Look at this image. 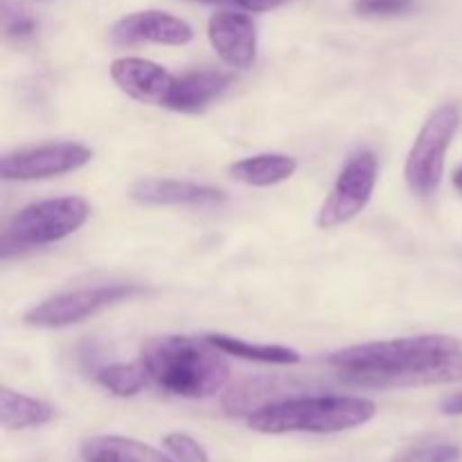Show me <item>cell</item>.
<instances>
[{"mask_svg":"<svg viewBox=\"0 0 462 462\" xmlns=\"http://www.w3.org/2000/svg\"><path fill=\"white\" fill-rule=\"evenodd\" d=\"M298 170V161L284 153H257V156L244 158L230 165L228 174L235 180L253 188H269L282 180H289Z\"/></svg>","mask_w":462,"mask_h":462,"instance_id":"obj_15","label":"cell"},{"mask_svg":"<svg viewBox=\"0 0 462 462\" xmlns=\"http://www.w3.org/2000/svg\"><path fill=\"white\" fill-rule=\"evenodd\" d=\"M147 370L143 364H111L97 370L99 386L116 397H134L147 383Z\"/></svg>","mask_w":462,"mask_h":462,"instance_id":"obj_19","label":"cell"},{"mask_svg":"<svg viewBox=\"0 0 462 462\" xmlns=\"http://www.w3.org/2000/svg\"><path fill=\"white\" fill-rule=\"evenodd\" d=\"M206 3H212V5H239V0H206Z\"/></svg>","mask_w":462,"mask_h":462,"instance_id":"obj_27","label":"cell"},{"mask_svg":"<svg viewBox=\"0 0 462 462\" xmlns=\"http://www.w3.org/2000/svg\"><path fill=\"white\" fill-rule=\"evenodd\" d=\"M460 120V106L449 102L438 106L420 129L404 165L406 185L418 197L429 199L440 188L447 149L451 147L456 134H458Z\"/></svg>","mask_w":462,"mask_h":462,"instance_id":"obj_5","label":"cell"},{"mask_svg":"<svg viewBox=\"0 0 462 462\" xmlns=\"http://www.w3.org/2000/svg\"><path fill=\"white\" fill-rule=\"evenodd\" d=\"M413 5L415 0H355V12L361 16H397Z\"/></svg>","mask_w":462,"mask_h":462,"instance_id":"obj_22","label":"cell"},{"mask_svg":"<svg viewBox=\"0 0 462 462\" xmlns=\"http://www.w3.org/2000/svg\"><path fill=\"white\" fill-rule=\"evenodd\" d=\"M131 197L143 206H217L224 192L210 185L174 179H144L131 188Z\"/></svg>","mask_w":462,"mask_h":462,"instance_id":"obj_13","label":"cell"},{"mask_svg":"<svg viewBox=\"0 0 462 462\" xmlns=\"http://www.w3.org/2000/svg\"><path fill=\"white\" fill-rule=\"evenodd\" d=\"M111 77L122 93L138 102L162 104L174 77L158 63L138 57H122L111 63Z\"/></svg>","mask_w":462,"mask_h":462,"instance_id":"obj_11","label":"cell"},{"mask_svg":"<svg viewBox=\"0 0 462 462\" xmlns=\"http://www.w3.org/2000/svg\"><path fill=\"white\" fill-rule=\"evenodd\" d=\"M440 411L445 415H462V391L445 397V400L440 402Z\"/></svg>","mask_w":462,"mask_h":462,"instance_id":"obj_25","label":"cell"},{"mask_svg":"<svg viewBox=\"0 0 462 462\" xmlns=\"http://www.w3.org/2000/svg\"><path fill=\"white\" fill-rule=\"evenodd\" d=\"M458 350V338L445 334H422L343 347L329 356V364L341 370L343 379L352 386L383 388L388 379L427 368L433 361Z\"/></svg>","mask_w":462,"mask_h":462,"instance_id":"obj_2","label":"cell"},{"mask_svg":"<svg viewBox=\"0 0 462 462\" xmlns=\"http://www.w3.org/2000/svg\"><path fill=\"white\" fill-rule=\"evenodd\" d=\"M111 39L117 45L134 43H161V45H185L194 39L192 27L180 18L167 12H135L120 18L111 27Z\"/></svg>","mask_w":462,"mask_h":462,"instance_id":"obj_10","label":"cell"},{"mask_svg":"<svg viewBox=\"0 0 462 462\" xmlns=\"http://www.w3.org/2000/svg\"><path fill=\"white\" fill-rule=\"evenodd\" d=\"M208 341L215 347H219L224 355L237 356L244 361H257V364L271 365H293L300 361V352L291 350L284 346H255L244 338L226 337V334H208Z\"/></svg>","mask_w":462,"mask_h":462,"instance_id":"obj_17","label":"cell"},{"mask_svg":"<svg viewBox=\"0 0 462 462\" xmlns=\"http://www.w3.org/2000/svg\"><path fill=\"white\" fill-rule=\"evenodd\" d=\"M86 462H176L147 442L122 436L90 438L81 447Z\"/></svg>","mask_w":462,"mask_h":462,"instance_id":"obj_14","label":"cell"},{"mask_svg":"<svg viewBox=\"0 0 462 462\" xmlns=\"http://www.w3.org/2000/svg\"><path fill=\"white\" fill-rule=\"evenodd\" d=\"M162 442H165V449L174 456L176 462H210V456L203 449V445H199L188 433H167Z\"/></svg>","mask_w":462,"mask_h":462,"instance_id":"obj_21","label":"cell"},{"mask_svg":"<svg viewBox=\"0 0 462 462\" xmlns=\"http://www.w3.org/2000/svg\"><path fill=\"white\" fill-rule=\"evenodd\" d=\"M374 185H377V156L370 149L352 153L320 206L316 226L332 230L355 219L373 199Z\"/></svg>","mask_w":462,"mask_h":462,"instance_id":"obj_7","label":"cell"},{"mask_svg":"<svg viewBox=\"0 0 462 462\" xmlns=\"http://www.w3.org/2000/svg\"><path fill=\"white\" fill-rule=\"evenodd\" d=\"M451 180H454V188L462 194V165L456 167V171H454V176H451Z\"/></svg>","mask_w":462,"mask_h":462,"instance_id":"obj_26","label":"cell"},{"mask_svg":"<svg viewBox=\"0 0 462 462\" xmlns=\"http://www.w3.org/2000/svg\"><path fill=\"white\" fill-rule=\"evenodd\" d=\"M377 413L365 397L319 395L271 402L248 413V429L266 436L282 433H341L364 427Z\"/></svg>","mask_w":462,"mask_h":462,"instance_id":"obj_3","label":"cell"},{"mask_svg":"<svg viewBox=\"0 0 462 462\" xmlns=\"http://www.w3.org/2000/svg\"><path fill=\"white\" fill-rule=\"evenodd\" d=\"M230 77L219 70H194L174 77L161 106L176 113H201L228 90Z\"/></svg>","mask_w":462,"mask_h":462,"instance_id":"obj_12","label":"cell"},{"mask_svg":"<svg viewBox=\"0 0 462 462\" xmlns=\"http://www.w3.org/2000/svg\"><path fill=\"white\" fill-rule=\"evenodd\" d=\"M143 289L135 284H102L93 289H77V291L59 293V296L48 298L41 305L32 307L25 311L23 323L39 329H59L70 328V325L81 323L108 307L125 302L129 298L140 296Z\"/></svg>","mask_w":462,"mask_h":462,"instance_id":"obj_6","label":"cell"},{"mask_svg":"<svg viewBox=\"0 0 462 462\" xmlns=\"http://www.w3.org/2000/svg\"><path fill=\"white\" fill-rule=\"evenodd\" d=\"M54 418L52 406L45 402L27 397L12 388H0V424L9 431H21V429L43 427Z\"/></svg>","mask_w":462,"mask_h":462,"instance_id":"obj_16","label":"cell"},{"mask_svg":"<svg viewBox=\"0 0 462 462\" xmlns=\"http://www.w3.org/2000/svg\"><path fill=\"white\" fill-rule=\"evenodd\" d=\"M93 161V152L79 143H54L21 149L3 156L0 176L5 180H43L70 174Z\"/></svg>","mask_w":462,"mask_h":462,"instance_id":"obj_8","label":"cell"},{"mask_svg":"<svg viewBox=\"0 0 462 462\" xmlns=\"http://www.w3.org/2000/svg\"><path fill=\"white\" fill-rule=\"evenodd\" d=\"M284 3H289V0H239V5L248 12H271V9L282 7Z\"/></svg>","mask_w":462,"mask_h":462,"instance_id":"obj_24","label":"cell"},{"mask_svg":"<svg viewBox=\"0 0 462 462\" xmlns=\"http://www.w3.org/2000/svg\"><path fill=\"white\" fill-rule=\"evenodd\" d=\"M90 217V206L81 197H57L30 203L9 219L3 233V257H9L12 248L45 246L66 239L79 230Z\"/></svg>","mask_w":462,"mask_h":462,"instance_id":"obj_4","label":"cell"},{"mask_svg":"<svg viewBox=\"0 0 462 462\" xmlns=\"http://www.w3.org/2000/svg\"><path fill=\"white\" fill-rule=\"evenodd\" d=\"M34 30H36V21L30 16V14L9 12V9H5V34H7L9 39L23 41L27 39V36L34 34Z\"/></svg>","mask_w":462,"mask_h":462,"instance_id":"obj_23","label":"cell"},{"mask_svg":"<svg viewBox=\"0 0 462 462\" xmlns=\"http://www.w3.org/2000/svg\"><path fill=\"white\" fill-rule=\"evenodd\" d=\"M149 379L170 395L206 400L219 393L230 377L224 352L206 337H153L140 350Z\"/></svg>","mask_w":462,"mask_h":462,"instance_id":"obj_1","label":"cell"},{"mask_svg":"<svg viewBox=\"0 0 462 462\" xmlns=\"http://www.w3.org/2000/svg\"><path fill=\"white\" fill-rule=\"evenodd\" d=\"M460 447L440 442V445H424L402 451L400 456L393 458V462H460Z\"/></svg>","mask_w":462,"mask_h":462,"instance_id":"obj_20","label":"cell"},{"mask_svg":"<svg viewBox=\"0 0 462 462\" xmlns=\"http://www.w3.org/2000/svg\"><path fill=\"white\" fill-rule=\"evenodd\" d=\"M454 382H462V350L451 352V355L433 361V364H429L427 368L422 370H415V373L388 379V382L383 383V388H422Z\"/></svg>","mask_w":462,"mask_h":462,"instance_id":"obj_18","label":"cell"},{"mask_svg":"<svg viewBox=\"0 0 462 462\" xmlns=\"http://www.w3.org/2000/svg\"><path fill=\"white\" fill-rule=\"evenodd\" d=\"M208 39L230 68L246 70L255 63L257 32L255 23L239 12H219L208 23Z\"/></svg>","mask_w":462,"mask_h":462,"instance_id":"obj_9","label":"cell"}]
</instances>
